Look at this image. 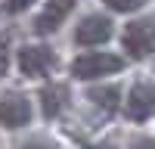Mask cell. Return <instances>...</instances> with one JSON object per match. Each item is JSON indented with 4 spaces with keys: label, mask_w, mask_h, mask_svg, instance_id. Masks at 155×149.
<instances>
[{
    "label": "cell",
    "mask_w": 155,
    "mask_h": 149,
    "mask_svg": "<svg viewBox=\"0 0 155 149\" xmlns=\"http://www.w3.org/2000/svg\"><path fill=\"white\" fill-rule=\"evenodd\" d=\"M9 149H62V146H59V140H53L50 134H25V137H19Z\"/></svg>",
    "instance_id": "7c38bea8"
},
{
    "label": "cell",
    "mask_w": 155,
    "mask_h": 149,
    "mask_svg": "<svg viewBox=\"0 0 155 149\" xmlns=\"http://www.w3.org/2000/svg\"><path fill=\"white\" fill-rule=\"evenodd\" d=\"M34 103H37V118L47 121V124H53V121H59L74 106V87H71V81H62V78L37 84Z\"/></svg>",
    "instance_id": "ba28073f"
},
{
    "label": "cell",
    "mask_w": 155,
    "mask_h": 149,
    "mask_svg": "<svg viewBox=\"0 0 155 149\" xmlns=\"http://www.w3.org/2000/svg\"><path fill=\"white\" fill-rule=\"evenodd\" d=\"M152 78H155V59H152Z\"/></svg>",
    "instance_id": "2e32d148"
},
{
    "label": "cell",
    "mask_w": 155,
    "mask_h": 149,
    "mask_svg": "<svg viewBox=\"0 0 155 149\" xmlns=\"http://www.w3.org/2000/svg\"><path fill=\"white\" fill-rule=\"evenodd\" d=\"M99 6L112 12L115 19L124 16V19H130V16H140V12H146L149 6V0H99Z\"/></svg>",
    "instance_id": "8fae6325"
},
{
    "label": "cell",
    "mask_w": 155,
    "mask_h": 149,
    "mask_svg": "<svg viewBox=\"0 0 155 149\" xmlns=\"http://www.w3.org/2000/svg\"><path fill=\"white\" fill-rule=\"evenodd\" d=\"M0 146H3V134H0Z\"/></svg>",
    "instance_id": "e0dca14e"
},
{
    "label": "cell",
    "mask_w": 155,
    "mask_h": 149,
    "mask_svg": "<svg viewBox=\"0 0 155 149\" xmlns=\"http://www.w3.org/2000/svg\"><path fill=\"white\" fill-rule=\"evenodd\" d=\"M121 115L130 124H149V121H155V78L137 74V78L127 81Z\"/></svg>",
    "instance_id": "52a82bcc"
},
{
    "label": "cell",
    "mask_w": 155,
    "mask_h": 149,
    "mask_svg": "<svg viewBox=\"0 0 155 149\" xmlns=\"http://www.w3.org/2000/svg\"><path fill=\"white\" fill-rule=\"evenodd\" d=\"M124 81H102V84H87L84 87V99L90 109H96L102 118H112V115H121V106H124Z\"/></svg>",
    "instance_id": "9c48e42d"
},
{
    "label": "cell",
    "mask_w": 155,
    "mask_h": 149,
    "mask_svg": "<svg viewBox=\"0 0 155 149\" xmlns=\"http://www.w3.org/2000/svg\"><path fill=\"white\" fill-rule=\"evenodd\" d=\"M44 0H0V12L6 19H19V16H28L41 6Z\"/></svg>",
    "instance_id": "4fadbf2b"
},
{
    "label": "cell",
    "mask_w": 155,
    "mask_h": 149,
    "mask_svg": "<svg viewBox=\"0 0 155 149\" xmlns=\"http://www.w3.org/2000/svg\"><path fill=\"white\" fill-rule=\"evenodd\" d=\"M118 19L106 12L102 6L96 9H84L78 12V19L71 22L68 31V44L78 50H109L112 44H118Z\"/></svg>",
    "instance_id": "3957f363"
},
{
    "label": "cell",
    "mask_w": 155,
    "mask_h": 149,
    "mask_svg": "<svg viewBox=\"0 0 155 149\" xmlns=\"http://www.w3.org/2000/svg\"><path fill=\"white\" fill-rule=\"evenodd\" d=\"M62 53L50 41H22L16 47V74L28 84H47L62 71Z\"/></svg>",
    "instance_id": "7a4b0ae2"
},
{
    "label": "cell",
    "mask_w": 155,
    "mask_h": 149,
    "mask_svg": "<svg viewBox=\"0 0 155 149\" xmlns=\"http://www.w3.org/2000/svg\"><path fill=\"white\" fill-rule=\"evenodd\" d=\"M34 121V93L25 87H0V134H28Z\"/></svg>",
    "instance_id": "5b68a950"
},
{
    "label": "cell",
    "mask_w": 155,
    "mask_h": 149,
    "mask_svg": "<svg viewBox=\"0 0 155 149\" xmlns=\"http://www.w3.org/2000/svg\"><path fill=\"white\" fill-rule=\"evenodd\" d=\"M81 149H124V146L118 143V137H96V140L84 143Z\"/></svg>",
    "instance_id": "9a60e30c"
},
{
    "label": "cell",
    "mask_w": 155,
    "mask_h": 149,
    "mask_svg": "<svg viewBox=\"0 0 155 149\" xmlns=\"http://www.w3.org/2000/svg\"><path fill=\"white\" fill-rule=\"evenodd\" d=\"M124 149H155V134L140 131V134H134L130 140L124 143Z\"/></svg>",
    "instance_id": "5bb4252c"
},
{
    "label": "cell",
    "mask_w": 155,
    "mask_h": 149,
    "mask_svg": "<svg viewBox=\"0 0 155 149\" xmlns=\"http://www.w3.org/2000/svg\"><path fill=\"white\" fill-rule=\"evenodd\" d=\"M78 6H81V0H44L31 12V25H28L31 34L37 41H53L71 25V19H78Z\"/></svg>",
    "instance_id": "8992f818"
},
{
    "label": "cell",
    "mask_w": 155,
    "mask_h": 149,
    "mask_svg": "<svg viewBox=\"0 0 155 149\" xmlns=\"http://www.w3.org/2000/svg\"><path fill=\"white\" fill-rule=\"evenodd\" d=\"M127 62L118 50H78V53L65 62V71H68V81L71 84H102V81H115L127 71Z\"/></svg>",
    "instance_id": "6da1fadb"
},
{
    "label": "cell",
    "mask_w": 155,
    "mask_h": 149,
    "mask_svg": "<svg viewBox=\"0 0 155 149\" xmlns=\"http://www.w3.org/2000/svg\"><path fill=\"white\" fill-rule=\"evenodd\" d=\"M16 41L12 31H0V84H3L12 71H16Z\"/></svg>",
    "instance_id": "30bf717a"
},
{
    "label": "cell",
    "mask_w": 155,
    "mask_h": 149,
    "mask_svg": "<svg viewBox=\"0 0 155 149\" xmlns=\"http://www.w3.org/2000/svg\"><path fill=\"white\" fill-rule=\"evenodd\" d=\"M118 53L130 65L155 59V12H140L118 25Z\"/></svg>",
    "instance_id": "277c9868"
}]
</instances>
